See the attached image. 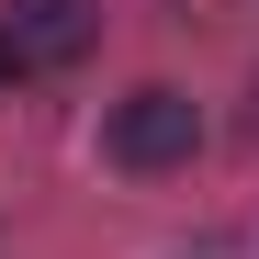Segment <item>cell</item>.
I'll list each match as a JSON object with an SVG mask.
<instances>
[{
    "instance_id": "obj_1",
    "label": "cell",
    "mask_w": 259,
    "mask_h": 259,
    "mask_svg": "<svg viewBox=\"0 0 259 259\" xmlns=\"http://www.w3.org/2000/svg\"><path fill=\"white\" fill-rule=\"evenodd\" d=\"M113 169H192V147H203V113H192V91H169V79H147V91H124L113 102Z\"/></svg>"
},
{
    "instance_id": "obj_2",
    "label": "cell",
    "mask_w": 259,
    "mask_h": 259,
    "mask_svg": "<svg viewBox=\"0 0 259 259\" xmlns=\"http://www.w3.org/2000/svg\"><path fill=\"white\" fill-rule=\"evenodd\" d=\"M91 34H102V0H12L0 12L12 68H68V57H91Z\"/></svg>"
}]
</instances>
